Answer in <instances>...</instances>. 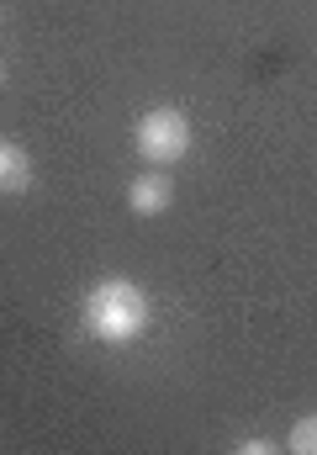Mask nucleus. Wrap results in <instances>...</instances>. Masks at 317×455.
<instances>
[{
	"label": "nucleus",
	"mask_w": 317,
	"mask_h": 455,
	"mask_svg": "<svg viewBox=\"0 0 317 455\" xmlns=\"http://www.w3.org/2000/svg\"><path fill=\"white\" fill-rule=\"evenodd\" d=\"M148 323H154V302L132 275H101L80 302V329L96 344H111V349L132 344Z\"/></svg>",
	"instance_id": "nucleus-1"
},
{
	"label": "nucleus",
	"mask_w": 317,
	"mask_h": 455,
	"mask_svg": "<svg viewBox=\"0 0 317 455\" xmlns=\"http://www.w3.org/2000/svg\"><path fill=\"white\" fill-rule=\"evenodd\" d=\"M132 143H138L143 164L170 170L175 159H186V154H191V116L180 112V107H154V112L138 116Z\"/></svg>",
	"instance_id": "nucleus-2"
},
{
	"label": "nucleus",
	"mask_w": 317,
	"mask_h": 455,
	"mask_svg": "<svg viewBox=\"0 0 317 455\" xmlns=\"http://www.w3.org/2000/svg\"><path fill=\"white\" fill-rule=\"evenodd\" d=\"M170 202H175V180H170L164 170H154V164L127 186V207H132V218H159V212H170Z\"/></svg>",
	"instance_id": "nucleus-3"
},
{
	"label": "nucleus",
	"mask_w": 317,
	"mask_h": 455,
	"mask_svg": "<svg viewBox=\"0 0 317 455\" xmlns=\"http://www.w3.org/2000/svg\"><path fill=\"white\" fill-rule=\"evenodd\" d=\"M37 186V170H32V154L11 138H0V196H21Z\"/></svg>",
	"instance_id": "nucleus-4"
},
{
	"label": "nucleus",
	"mask_w": 317,
	"mask_h": 455,
	"mask_svg": "<svg viewBox=\"0 0 317 455\" xmlns=\"http://www.w3.org/2000/svg\"><path fill=\"white\" fill-rule=\"evenodd\" d=\"M297 455H317V413H307V419H297L291 424V440H286Z\"/></svg>",
	"instance_id": "nucleus-5"
},
{
	"label": "nucleus",
	"mask_w": 317,
	"mask_h": 455,
	"mask_svg": "<svg viewBox=\"0 0 317 455\" xmlns=\"http://www.w3.org/2000/svg\"><path fill=\"white\" fill-rule=\"evenodd\" d=\"M233 451H238V455H270L275 445H270V440H238Z\"/></svg>",
	"instance_id": "nucleus-6"
},
{
	"label": "nucleus",
	"mask_w": 317,
	"mask_h": 455,
	"mask_svg": "<svg viewBox=\"0 0 317 455\" xmlns=\"http://www.w3.org/2000/svg\"><path fill=\"white\" fill-rule=\"evenodd\" d=\"M0 91H5V59H0Z\"/></svg>",
	"instance_id": "nucleus-7"
}]
</instances>
